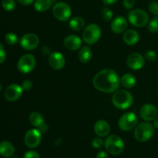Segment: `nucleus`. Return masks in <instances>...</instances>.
Here are the masks:
<instances>
[{"label": "nucleus", "mask_w": 158, "mask_h": 158, "mask_svg": "<svg viewBox=\"0 0 158 158\" xmlns=\"http://www.w3.org/2000/svg\"><path fill=\"white\" fill-rule=\"evenodd\" d=\"M94 86L100 92L111 94L115 93L120 85L118 74L110 69H105L97 73L93 80Z\"/></svg>", "instance_id": "obj_1"}, {"label": "nucleus", "mask_w": 158, "mask_h": 158, "mask_svg": "<svg viewBox=\"0 0 158 158\" xmlns=\"http://www.w3.org/2000/svg\"><path fill=\"white\" fill-rule=\"evenodd\" d=\"M113 104L120 110H126L129 108L134 103L133 95L127 90L120 89L114 93L112 97Z\"/></svg>", "instance_id": "obj_2"}, {"label": "nucleus", "mask_w": 158, "mask_h": 158, "mask_svg": "<svg viewBox=\"0 0 158 158\" xmlns=\"http://www.w3.org/2000/svg\"><path fill=\"white\" fill-rule=\"evenodd\" d=\"M154 134V127L149 122H143L136 126L134 137L140 142H146L151 140Z\"/></svg>", "instance_id": "obj_3"}, {"label": "nucleus", "mask_w": 158, "mask_h": 158, "mask_svg": "<svg viewBox=\"0 0 158 158\" xmlns=\"http://www.w3.org/2000/svg\"><path fill=\"white\" fill-rule=\"evenodd\" d=\"M104 146L106 151L113 155H119L124 149L123 140L118 135H110L104 141Z\"/></svg>", "instance_id": "obj_4"}, {"label": "nucleus", "mask_w": 158, "mask_h": 158, "mask_svg": "<svg viewBox=\"0 0 158 158\" xmlns=\"http://www.w3.org/2000/svg\"><path fill=\"white\" fill-rule=\"evenodd\" d=\"M101 29L96 23L89 24L83 30L82 37L83 42L88 45H94L99 41L101 37Z\"/></svg>", "instance_id": "obj_5"}, {"label": "nucleus", "mask_w": 158, "mask_h": 158, "mask_svg": "<svg viewBox=\"0 0 158 158\" xmlns=\"http://www.w3.org/2000/svg\"><path fill=\"white\" fill-rule=\"evenodd\" d=\"M130 23L135 27H143L146 26L149 21V15L146 11L137 9L130 11L127 15Z\"/></svg>", "instance_id": "obj_6"}, {"label": "nucleus", "mask_w": 158, "mask_h": 158, "mask_svg": "<svg viewBox=\"0 0 158 158\" xmlns=\"http://www.w3.org/2000/svg\"><path fill=\"white\" fill-rule=\"evenodd\" d=\"M52 14L56 19L60 21H67L72 15L71 7L64 2L56 3L52 7Z\"/></svg>", "instance_id": "obj_7"}, {"label": "nucleus", "mask_w": 158, "mask_h": 158, "mask_svg": "<svg viewBox=\"0 0 158 158\" xmlns=\"http://www.w3.org/2000/svg\"><path fill=\"white\" fill-rule=\"evenodd\" d=\"M36 65V60L32 54H25L20 57L17 63V68L22 73L27 74L32 72Z\"/></svg>", "instance_id": "obj_8"}, {"label": "nucleus", "mask_w": 158, "mask_h": 158, "mask_svg": "<svg viewBox=\"0 0 158 158\" xmlns=\"http://www.w3.org/2000/svg\"><path fill=\"white\" fill-rule=\"evenodd\" d=\"M138 124V118L133 112H127L120 117L118 121V126L121 131H129L136 127Z\"/></svg>", "instance_id": "obj_9"}, {"label": "nucleus", "mask_w": 158, "mask_h": 158, "mask_svg": "<svg viewBox=\"0 0 158 158\" xmlns=\"http://www.w3.org/2000/svg\"><path fill=\"white\" fill-rule=\"evenodd\" d=\"M42 140V133L38 129H30L26 132L24 137L25 144L29 148H35L40 144Z\"/></svg>", "instance_id": "obj_10"}, {"label": "nucleus", "mask_w": 158, "mask_h": 158, "mask_svg": "<svg viewBox=\"0 0 158 158\" xmlns=\"http://www.w3.org/2000/svg\"><path fill=\"white\" fill-rule=\"evenodd\" d=\"M20 46L26 50H33L38 47L40 39L38 35L34 33L25 34L19 40Z\"/></svg>", "instance_id": "obj_11"}, {"label": "nucleus", "mask_w": 158, "mask_h": 158, "mask_svg": "<svg viewBox=\"0 0 158 158\" xmlns=\"http://www.w3.org/2000/svg\"><path fill=\"white\" fill-rule=\"evenodd\" d=\"M23 91L24 90L22 88V86L16 83H12L6 87L4 92V97L9 101H16L22 97Z\"/></svg>", "instance_id": "obj_12"}, {"label": "nucleus", "mask_w": 158, "mask_h": 158, "mask_svg": "<svg viewBox=\"0 0 158 158\" xmlns=\"http://www.w3.org/2000/svg\"><path fill=\"white\" fill-rule=\"evenodd\" d=\"M48 62L51 67L56 70L62 69L66 65V60L65 57L61 52H52L49 55Z\"/></svg>", "instance_id": "obj_13"}, {"label": "nucleus", "mask_w": 158, "mask_h": 158, "mask_svg": "<svg viewBox=\"0 0 158 158\" xmlns=\"http://www.w3.org/2000/svg\"><path fill=\"white\" fill-rule=\"evenodd\" d=\"M127 63L130 69L132 70H139L145 65V60L141 54L138 52H133L128 56Z\"/></svg>", "instance_id": "obj_14"}, {"label": "nucleus", "mask_w": 158, "mask_h": 158, "mask_svg": "<svg viewBox=\"0 0 158 158\" xmlns=\"http://www.w3.org/2000/svg\"><path fill=\"white\" fill-rule=\"evenodd\" d=\"M158 114L157 108L154 105L147 103L142 106L140 110V116L144 121L150 122L154 120Z\"/></svg>", "instance_id": "obj_15"}, {"label": "nucleus", "mask_w": 158, "mask_h": 158, "mask_svg": "<svg viewBox=\"0 0 158 158\" xmlns=\"http://www.w3.org/2000/svg\"><path fill=\"white\" fill-rule=\"evenodd\" d=\"M128 26V22L127 19H125L123 16L119 15V16L116 17L114 20L112 21L110 24L111 30L114 32V33L120 34L124 32L127 29Z\"/></svg>", "instance_id": "obj_16"}, {"label": "nucleus", "mask_w": 158, "mask_h": 158, "mask_svg": "<svg viewBox=\"0 0 158 158\" xmlns=\"http://www.w3.org/2000/svg\"><path fill=\"white\" fill-rule=\"evenodd\" d=\"M64 46L72 51L77 50L82 46V40L77 35H69L65 38Z\"/></svg>", "instance_id": "obj_17"}, {"label": "nucleus", "mask_w": 158, "mask_h": 158, "mask_svg": "<svg viewBox=\"0 0 158 158\" xmlns=\"http://www.w3.org/2000/svg\"><path fill=\"white\" fill-rule=\"evenodd\" d=\"M94 131L98 137H106L110 132V126L106 120H100L94 125Z\"/></svg>", "instance_id": "obj_18"}, {"label": "nucleus", "mask_w": 158, "mask_h": 158, "mask_svg": "<svg viewBox=\"0 0 158 158\" xmlns=\"http://www.w3.org/2000/svg\"><path fill=\"white\" fill-rule=\"evenodd\" d=\"M123 40L126 44L129 45V46H134L139 42L140 35L136 30L129 29L123 33Z\"/></svg>", "instance_id": "obj_19"}, {"label": "nucleus", "mask_w": 158, "mask_h": 158, "mask_svg": "<svg viewBox=\"0 0 158 158\" xmlns=\"http://www.w3.org/2000/svg\"><path fill=\"white\" fill-rule=\"evenodd\" d=\"M15 154V148L13 144L9 141H2L0 143V155L3 157H12Z\"/></svg>", "instance_id": "obj_20"}, {"label": "nucleus", "mask_w": 158, "mask_h": 158, "mask_svg": "<svg viewBox=\"0 0 158 158\" xmlns=\"http://www.w3.org/2000/svg\"><path fill=\"white\" fill-rule=\"evenodd\" d=\"M29 123L34 127L40 129L42 126L45 123V120L42 114L38 112H32L29 116Z\"/></svg>", "instance_id": "obj_21"}, {"label": "nucleus", "mask_w": 158, "mask_h": 158, "mask_svg": "<svg viewBox=\"0 0 158 158\" xmlns=\"http://www.w3.org/2000/svg\"><path fill=\"white\" fill-rule=\"evenodd\" d=\"M54 0H35L34 2V9L39 12L47 11L52 6Z\"/></svg>", "instance_id": "obj_22"}, {"label": "nucleus", "mask_w": 158, "mask_h": 158, "mask_svg": "<svg viewBox=\"0 0 158 158\" xmlns=\"http://www.w3.org/2000/svg\"><path fill=\"white\" fill-rule=\"evenodd\" d=\"M93 52L89 46H83L80 49L78 53V58L80 62L86 63L89 62L92 59Z\"/></svg>", "instance_id": "obj_23"}, {"label": "nucleus", "mask_w": 158, "mask_h": 158, "mask_svg": "<svg viewBox=\"0 0 158 158\" xmlns=\"http://www.w3.org/2000/svg\"><path fill=\"white\" fill-rule=\"evenodd\" d=\"M120 83H122L123 87L127 88V89H131L135 86L137 80H136V77L133 74L126 73L121 77Z\"/></svg>", "instance_id": "obj_24"}, {"label": "nucleus", "mask_w": 158, "mask_h": 158, "mask_svg": "<svg viewBox=\"0 0 158 158\" xmlns=\"http://www.w3.org/2000/svg\"><path fill=\"white\" fill-rule=\"evenodd\" d=\"M69 26L72 30L80 31L85 26V20L80 16H75L69 21Z\"/></svg>", "instance_id": "obj_25"}, {"label": "nucleus", "mask_w": 158, "mask_h": 158, "mask_svg": "<svg viewBox=\"0 0 158 158\" xmlns=\"http://www.w3.org/2000/svg\"><path fill=\"white\" fill-rule=\"evenodd\" d=\"M148 30L152 33H156L158 32V15L151 19V21L148 23Z\"/></svg>", "instance_id": "obj_26"}, {"label": "nucleus", "mask_w": 158, "mask_h": 158, "mask_svg": "<svg viewBox=\"0 0 158 158\" xmlns=\"http://www.w3.org/2000/svg\"><path fill=\"white\" fill-rule=\"evenodd\" d=\"M2 6L4 10L7 12H12L15 9V2L14 0H2Z\"/></svg>", "instance_id": "obj_27"}, {"label": "nucleus", "mask_w": 158, "mask_h": 158, "mask_svg": "<svg viewBox=\"0 0 158 158\" xmlns=\"http://www.w3.org/2000/svg\"><path fill=\"white\" fill-rule=\"evenodd\" d=\"M5 40H6V42L8 44L15 45L18 43L19 38L16 34L13 33V32H9L5 36Z\"/></svg>", "instance_id": "obj_28"}, {"label": "nucleus", "mask_w": 158, "mask_h": 158, "mask_svg": "<svg viewBox=\"0 0 158 158\" xmlns=\"http://www.w3.org/2000/svg\"><path fill=\"white\" fill-rule=\"evenodd\" d=\"M101 15L103 19H104L105 21L109 22L110 21L113 19V17H114V12H113L112 10L110 9L109 8L105 7L103 8V9H102Z\"/></svg>", "instance_id": "obj_29"}, {"label": "nucleus", "mask_w": 158, "mask_h": 158, "mask_svg": "<svg viewBox=\"0 0 158 158\" xmlns=\"http://www.w3.org/2000/svg\"><path fill=\"white\" fill-rule=\"evenodd\" d=\"M92 145L96 149H101L104 146V141L100 137H96L92 140Z\"/></svg>", "instance_id": "obj_30"}, {"label": "nucleus", "mask_w": 158, "mask_h": 158, "mask_svg": "<svg viewBox=\"0 0 158 158\" xmlns=\"http://www.w3.org/2000/svg\"><path fill=\"white\" fill-rule=\"evenodd\" d=\"M149 11L152 14L155 15H158V2L157 1H152L149 3L148 6Z\"/></svg>", "instance_id": "obj_31"}, {"label": "nucleus", "mask_w": 158, "mask_h": 158, "mask_svg": "<svg viewBox=\"0 0 158 158\" xmlns=\"http://www.w3.org/2000/svg\"><path fill=\"white\" fill-rule=\"evenodd\" d=\"M145 58L147 60L150 62H154L157 58V53H156L155 51L154 50H148V52H146L145 53Z\"/></svg>", "instance_id": "obj_32"}, {"label": "nucleus", "mask_w": 158, "mask_h": 158, "mask_svg": "<svg viewBox=\"0 0 158 158\" xmlns=\"http://www.w3.org/2000/svg\"><path fill=\"white\" fill-rule=\"evenodd\" d=\"M136 1L135 0H123V6L125 7V9H132L134 8V6H135Z\"/></svg>", "instance_id": "obj_33"}, {"label": "nucleus", "mask_w": 158, "mask_h": 158, "mask_svg": "<svg viewBox=\"0 0 158 158\" xmlns=\"http://www.w3.org/2000/svg\"><path fill=\"white\" fill-rule=\"evenodd\" d=\"M23 158H40V156L36 151H29L24 154Z\"/></svg>", "instance_id": "obj_34"}, {"label": "nucleus", "mask_w": 158, "mask_h": 158, "mask_svg": "<svg viewBox=\"0 0 158 158\" xmlns=\"http://www.w3.org/2000/svg\"><path fill=\"white\" fill-rule=\"evenodd\" d=\"M32 86H33V83L30 80H25L22 83V88H23V90L27 91L29 90L30 89H32Z\"/></svg>", "instance_id": "obj_35"}, {"label": "nucleus", "mask_w": 158, "mask_h": 158, "mask_svg": "<svg viewBox=\"0 0 158 158\" xmlns=\"http://www.w3.org/2000/svg\"><path fill=\"white\" fill-rule=\"evenodd\" d=\"M6 59V52L4 49V46L0 44V64L3 63Z\"/></svg>", "instance_id": "obj_36"}, {"label": "nucleus", "mask_w": 158, "mask_h": 158, "mask_svg": "<svg viewBox=\"0 0 158 158\" xmlns=\"http://www.w3.org/2000/svg\"><path fill=\"white\" fill-rule=\"evenodd\" d=\"M20 4L23 6H29L35 2V0H17Z\"/></svg>", "instance_id": "obj_37"}, {"label": "nucleus", "mask_w": 158, "mask_h": 158, "mask_svg": "<svg viewBox=\"0 0 158 158\" xmlns=\"http://www.w3.org/2000/svg\"><path fill=\"white\" fill-rule=\"evenodd\" d=\"M42 53L43 54L44 56H49V54L51 53V50L50 49H49V46H43V48H42Z\"/></svg>", "instance_id": "obj_38"}, {"label": "nucleus", "mask_w": 158, "mask_h": 158, "mask_svg": "<svg viewBox=\"0 0 158 158\" xmlns=\"http://www.w3.org/2000/svg\"><path fill=\"white\" fill-rule=\"evenodd\" d=\"M96 158H108V154L105 151H100L97 154Z\"/></svg>", "instance_id": "obj_39"}, {"label": "nucleus", "mask_w": 158, "mask_h": 158, "mask_svg": "<svg viewBox=\"0 0 158 158\" xmlns=\"http://www.w3.org/2000/svg\"><path fill=\"white\" fill-rule=\"evenodd\" d=\"M102 1L106 6H111V5H114V3L117 2L118 0H102Z\"/></svg>", "instance_id": "obj_40"}, {"label": "nucleus", "mask_w": 158, "mask_h": 158, "mask_svg": "<svg viewBox=\"0 0 158 158\" xmlns=\"http://www.w3.org/2000/svg\"><path fill=\"white\" fill-rule=\"evenodd\" d=\"M154 128H156V129H158V115L154 120Z\"/></svg>", "instance_id": "obj_41"}, {"label": "nucleus", "mask_w": 158, "mask_h": 158, "mask_svg": "<svg viewBox=\"0 0 158 158\" xmlns=\"http://www.w3.org/2000/svg\"><path fill=\"white\" fill-rule=\"evenodd\" d=\"M2 83H0V92L2 91Z\"/></svg>", "instance_id": "obj_42"}, {"label": "nucleus", "mask_w": 158, "mask_h": 158, "mask_svg": "<svg viewBox=\"0 0 158 158\" xmlns=\"http://www.w3.org/2000/svg\"><path fill=\"white\" fill-rule=\"evenodd\" d=\"M12 158H18V157H12Z\"/></svg>", "instance_id": "obj_43"}]
</instances>
